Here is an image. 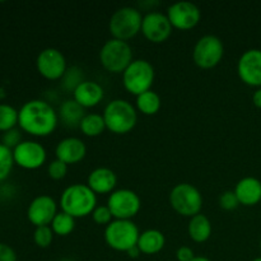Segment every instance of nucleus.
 Segmentation results:
<instances>
[{"label": "nucleus", "instance_id": "obj_1", "mask_svg": "<svg viewBox=\"0 0 261 261\" xmlns=\"http://www.w3.org/2000/svg\"><path fill=\"white\" fill-rule=\"evenodd\" d=\"M18 125L20 130L33 137H47L55 132L59 114L48 102L31 99L18 110Z\"/></svg>", "mask_w": 261, "mask_h": 261}, {"label": "nucleus", "instance_id": "obj_2", "mask_svg": "<svg viewBox=\"0 0 261 261\" xmlns=\"http://www.w3.org/2000/svg\"><path fill=\"white\" fill-rule=\"evenodd\" d=\"M97 206V194L87 184H73L60 196L61 212L73 218H84L93 213Z\"/></svg>", "mask_w": 261, "mask_h": 261}, {"label": "nucleus", "instance_id": "obj_3", "mask_svg": "<svg viewBox=\"0 0 261 261\" xmlns=\"http://www.w3.org/2000/svg\"><path fill=\"white\" fill-rule=\"evenodd\" d=\"M106 129L114 134H127L135 127L138 114L135 107L126 99L117 98L109 102L103 110Z\"/></svg>", "mask_w": 261, "mask_h": 261}, {"label": "nucleus", "instance_id": "obj_4", "mask_svg": "<svg viewBox=\"0 0 261 261\" xmlns=\"http://www.w3.org/2000/svg\"><path fill=\"white\" fill-rule=\"evenodd\" d=\"M140 232L133 221L114 219L105 228V241L115 251L127 252L137 246Z\"/></svg>", "mask_w": 261, "mask_h": 261}, {"label": "nucleus", "instance_id": "obj_5", "mask_svg": "<svg viewBox=\"0 0 261 261\" xmlns=\"http://www.w3.org/2000/svg\"><path fill=\"white\" fill-rule=\"evenodd\" d=\"M99 61L110 73H124L133 61V50L126 41L111 38L99 50Z\"/></svg>", "mask_w": 261, "mask_h": 261}, {"label": "nucleus", "instance_id": "obj_6", "mask_svg": "<svg viewBox=\"0 0 261 261\" xmlns=\"http://www.w3.org/2000/svg\"><path fill=\"white\" fill-rule=\"evenodd\" d=\"M154 82V68L144 59L133 60L122 73V84L129 93L134 96L149 91Z\"/></svg>", "mask_w": 261, "mask_h": 261}, {"label": "nucleus", "instance_id": "obj_7", "mask_svg": "<svg viewBox=\"0 0 261 261\" xmlns=\"http://www.w3.org/2000/svg\"><path fill=\"white\" fill-rule=\"evenodd\" d=\"M142 23L143 17L140 10L133 7H122L111 15L109 28L114 38L127 41L142 31Z\"/></svg>", "mask_w": 261, "mask_h": 261}, {"label": "nucleus", "instance_id": "obj_8", "mask_svg": "<svg viewBox=\"0 0 261 261\" xmlns=\"http://www.w3.org/2000/svg\"><path fill=\"white\" fill-rule=\"evenodd\" d=\"M170 204L180 216L193 218L196 214H200L203 208V196L194 185L181 182L171 190Z\"/></svg>", "mask_w": 261, "mask_h": 261}, {"label": "nucleus", "instance_id": "obj_9", "mask_svg": "<svg viewBox=\"0 0 261 261\" xmlns=\"http://www.w3.org/2000/svg\"><path fill=\"white\" fill-rule=\"evenodd\" d=\"M224 55L223 42L214 35H205L198 40L193 50V59L201 69H212L218 65Z\"/></svg>", "mask_w": 261, "mask_h": 261}, {"label": "nucleus", "instance_id": "obj_10", "mask_svg": "<svg viewBox=\"0 0 261 261\" xmlns=\"http://www.w3.org/2000/svg\"><path fill=\"white\" fill-rule=\"evenodd\" d=\"M107 206L115 219L132 221L140 211L142 201L139 195L130 189H119L110 194Z\"/></svg>", "mask_w": 261, "mask_h": 261}, {"label": "nucleus", "instance_id": "obj_11", "mask_svg": "<svg viewBox=\"0 0 261 261\" xmlns=\"http://www.w3.org/2000/svg\"><path fill=\"white\" fill-rule=\"evenodd\" d=\"M14 163L24 170H37L46 162L47 153L41 143L23 140L13 149Z\"/></svg>", "mask_w": 261, "mask_h": 261}, {"label": "nucleus", "instance_id": "obj_12", "mask_svg": "<svg viewBox=\"0 0 261 261\" xmlns=\"http://www.w3.org/2000/svg\"><path fill=\"white\" fill-rule=\"evenodd\" d=\"M36 68L43 78L56 81L63 78L66 71V59L60 50L55 47L43 48L36 59Z\"/></svg>", "mask_w": 261, "mask_h": 261}, {"label": "nucleus", "instance_id": "obj_13", "mask_svg": "<svg viewBox=\"0 0 261 261\" xmlns=\"http://www.w3.org/2000/svg\"><path fill=\"white\" fill-rule=\"evenodd\" d=\"M167 17L173 28L188 31L200 22L201 13L194 3L177 2L168 7Z\"/></svg>", "mask_w": 261, "mask_h": 261}, {"label": "nucleus", "instance_id": "obj_14", "mask_svg": "<svg viewBox=\"0 0 261 261\" xmlns=\"http://www.w3.org/2000/svg\"><path fill=\"white\" fill-rule=\"evenodd\" d=\"M172 24L167 14L160 12H149L143 17L142 33L148 41L161 43L167 40L172 33Z\"/></svg>", "mask_w": 261, "mask_h": 261}, {"label": "nucleus", "instance_id": "obj_15", "mask_svg": "<svg viewBox=\"0 0 261 261\" xmlns=\"http://www.w3.org/2000/svg\"><path fill=\"white\" fill-rule=\"evenodd\" d=\"M237 73L245 84L261 87V50L250 48L245 51L237 63Z\"/></svg>", "mask_w": 261, "mask_h": 261}, {"label": "nucleus", "instance_id": "obj_16", "mask_svg": "<svg viewBox=\"0 0 261 261\" xmlns=\"http://www.w3.org/2000/svg\"><path fill=\"white\" fill-rule=\"evenodd\" d=\"M58 214V204L51 196L38 195L30 203L27 218L35 227L50 226Z\"/></svg>", "mask_w": 261, "mask_h": 261}, {"label": "nucleus", "instance_id": "obj_17", "mask_svg": "<svg viewBox=\"0 0 261 261\" xmlns=\"http://www.w3.org/2000/svg\"><path fill=\"white\" fill-rule=\"evenodd\" d=\"M87 154V147L79 138L68 137L61 139L55 148V155L58 160L66 165H75L81 162Z\"/></svg>", "mask_w": 261, "mask_h": 261}, {"label": "nucleus", "instance_id": "obj_18", "mask_svg": "<svg viewBox=\"0 0 261 261\" xmlns=\"http://www.w3.org/2000/svg\"><path fill=\"white\" fill-rule=\"evenodd\" d=\"M117 184V176L111 168H94L87 178V185L94 194H110L115 191Z\"/></svg>", "mask_w": 261, "mask_h": 261}, {"label": "nucleus", "instance_id": "obj_19", "mask_svg": "<svg viewBox=\"0 0 261 261\" xmlns=\"http://www.w3.org/2000/svg\"><path fill=\"white\" fill-rule=\"evenodd\" d=\"M103 97L105 91L101 84L92 81L82 82L73 92V99H75L84 109L97 106Z\"/></svg>", "mask_w": 261, "mask_h": 261}, {"label": "nucleus", "instance_id": "obj_20", "mask_svg": "<svg viewBox=\"0 0 261 261\" xmlns=\"http://www.w3.org/2000/svg\"><path fill=\"white\" fill-rule=\"evenodd\" d=\"M233 191L242 205L252 206L261 201V181L256 177L241 178Z\"/></svg>", "mask_w": 261, "mask_h": 261}, {"label": "nucleus", "instance_id": "obj_21", "mask_svg": "<svg viewBox=\"0 0 261 261\" xmlns=\"http://www.w3.org/2000/svg\"><path fill=\"white\" fill-rule=\"evenodd\" d=\"M165 234L158 229H147L142 232L138 240L137 246L145 255H155L165 247Z\"/></svg>", "mask_w": 261, "mask_h": 261}, {"label": "nucleus", "instance_id": "obj_22", "mask_svg": "<svg viewBox=\"0 0 261 261\" xmlns=\"http://www.w3.org/2000/svg\"><path fill=\"white\" fill-rule=\"evenodd\" d=\"M212 229L213 228H212L211 221L204 214H196L193 218H190L188 226L189 236L194 242H198V244H203L211 239Z\"/></svg>", "mask_w": 261, "mask_h": 261}, {"label": "nucleus", "instance_id": "obj_23", "mask_svg": "<svg viewBox=\"0 0 261 261\" xmlns=\"http://www.w3.org/2000/svg\"><path fill=\"white\" fill-rule=\"evenodd\" d=\"M84 107H82L75 99H66L61 103L60 110H59V117L66 126H79L83 117L86 116L84 114Z\"/></svg>", "mask_w": 261, "mask_h": 261}, {"label": "nucleus", "instance_id": "obj_24", "mask_svg": "<svg viewBox=\"0 0 261 261\" xmlns=\"http://www.w3.org/2000/svg\"><path fill=\"white\" fill-rule=\"evenodd\" d=\"M161 101L160 94L155 93L154 91L149 89V91L144 92V93L137 96V107L142 114L148 115H155L161 109Z\"/></svg>", "mask_w": 261, "mask_h": 261}, {"label": "nucleus", "instance_id": "obj_25", "mask_svg": "<svg viewBox=\"0 0 261 261\" xmlns=\"http://www.w3.org/2000/svg\"><path fill=\"white\" fill-rule=\"evenodd\" d=\"M81 127L82 133L87 137H98L106 129V122L102 115L99 114H86V116L83 117V120L81 121Z\"/></svg>", "mask_w": 261, "mask_h": 261}, {"label": "nucleus", "instance_id": "obj_26", "mask_svg": "<svg viewBox=\"0 0 261 261\" xmlns=\"http://www.w3.org/2000/svg\"><path fill=\"white\" fill-rule=\"evenodd\" d=\"M50 227L53 229L54 234L63 237L69 236L74 231V228H75V218L64 213V212H58L55 218L51 222Z\"/></svg>", "mask_w": 261, "mask_h": 261}, {"label": "nucleus", "instance_id": "obj_27", "mask_svg": "<svg viewBox=\"0 0 261 261\" xmlns=\"http://www.w3.org/2000/svg\"><path fill=\"white\" fill-rule=\"evenodd\" d=\"M18 110L12 105L0 103V132L5 133L18 125Z\"/></svg>", "mask_w": 261, "mask_h": 261}, {"label": "nucleus", "instance_id": "obj_28", "mask_svg": "<svg viewBox=\"0 0 261 261\" xmlns=\"http://www.w3.org/2000/svg\"><path fill=\"white\" fill-rule=\"evenodd\" d=\"M14 166L13 150L0 143V182L7 180Z\"/></svg>", "mask_w": 261, "mask_h": 261}, {"label": "nucleus", "instance_id": "obj_29", "mask_svg": "<svg viewBox=\"0 0 261 261\" xmlns=\"http://www.w3.org/2000/svg\"><path fill=\"white\" fill-rule=\"evenodd\" d=\"M64 87L69 91H73L82 83L84 82L83 73H82V69H79L78 66H71V68L66 69L65 74L63 76Z\"/></svg>", "mask_w": 261, "mask_h": 261}, {"label": "nucleus", "instance_id": "obj_30", "mask_svg": "<svg viewBox=\"0 0 261 261\" xmlns=\"http://www.w3.org/2000/svg\"><path fill=\"white\" fill-rule=\"evenodd\" d=\"M54 240V232L50 226L43 227H36L35 232H33V241L41 249H46L53 244Z\"/></svg>", "mask_w": 261, "mask_h": 261}, {"label": "nucleus", "instance_id": "obj_31", "mask_svg": "<svg viewBox=\"0 0 261 261\" xmlns=\"http://www.w3.org/2000/svg\"><path fill=\"white\" fill-rule=\"evenodd\" d=\"M91 216L94 223L99 224V226H109L112 222V218H114L111 211L107 205H97Z\"/></svg>", "mask_w": 261, "mask_h": 261}, {"label": "nucleus", "instance_id": "obj_32", "mask_svg": "<svg viewBox=\"0 0 261 261\" xmlns=\"http://www.w3.org/2000/svg\"><path fill=\"white\" fill-rule=\"evenodd\" d=\"M47 173L53 180H63L68 173V165L56 158L48 163Z\"/></svg>", "mask_w": 261, "mask_h": 261}, {"label": "nucleus", "instance_id": "obj_33", "mask_svg": "<svg viewBox=\"0 0 261 261\" xmlns=\"http://www.w3.org/2000/svg\"><path fill=\"white\" fill-rule=\"evenodd\" d=\"M22 134H20V130L14 127V129H10L8 132L3 133L2 135V144H4L5 147H8L9 149H14L19 143H22Z\"/></svg>", "mask_w": 261, "mask_h": 261}, {"label": "nucleus", "instance_id": "obj_34", "mask_svg": "<svg viewBox=\"0 0 261 261\" xmlns=\"http://www.w3.org/2000/svg\"><path fill=\"white\" fill-rule=\"evenodd\" d=\"M240 205V201L237 199L234 191H224L223 194H221L219 196V206L224 211H233L237 206Z\"/></svg>", "mask_w": 261, "mask_h": 261}, {"label": "nucleus", "instance_id": "obj_35", "mask_svg": "<svg viewBox=\"0 0 261 261\" xmlns=\"http://www.w3.org/2000/svg\"><path fill=\"white\" fill-rule=\"evenodd\" d=\"M0 261H17V254L7 244L0 242Z\"/></svg>", "mask_w": 261, "mask_h": 261}, {"label": "nucleus", "instance_id": "obj_36", "mask_svg": "<svg viewBox=\"0 0 261 261\" xmlns=\"http://www.w3.org/2000/svg\"><path fill=\"white\" fill-rule=\"evenodd\" d=\"M176 257L178 261H191L195 257L193 249L189 246H181L178 247V250L176 251Z\"/></svg>", "mask_w": 261, "mask_h": 261}, {"label": "nucleus", "instance_id": "obj_37", "mask_svg": "<svg viewBox=\"0 0 261 261\" xmlns=\"http://www.w3.org/2000/svg\"><path fill=\"white\" fill-rule=\"evenodd\" d=\"M252 102L257 109H261V87L255 91L254 96H252Z\"/></svg>", "mask_w": 261, "mask_h": 261}, {"label": "nucleus", "instance_id": "obj_38", "mask_svg": "<svg viewBox=\"0 0 261 261\" xmlns=\"http://www.w3.org/2000/svg\"><path fill=\"white\" fill-rule=\"evenodd\" d=\"M126 254L129 255V257H132V259H137V257H139V255L142 254V251L139 250V247L134 246L133 249H130Z\"/></svg>", "mask_w": 261, "mask_h": 261}, {"label": "nucleus", "instance_id": "obj_39", "mask_svg": "<svg viewBox=\"0 0 261 261\" xmlns=\"http://www.w3.org/2000/svg\"><path fill=\"white\" fill-rule=\"evenodd\" d=\"M191 261H212V260H209L208 257H204V256H195Z\"/></svg>", "mask_w": 261, "mask_h": 261}, {"label": "nucleus", "instance_id": "obj_40", "mask_svg": "<svg viewBox=\"0 0 261 261\" xmlns=\"http://www.w3.org/2000/svg\"><path fill=\"white\" fill-rule=\"evenodd\" d=\"M5 97V91L4 88H0V99H3Z\"/></svg>", "mask_w": 261, "mask_h": 261}, {"label": "nucleus", "instance_id": "obj_41", "mask_svg": "<svg viewBox=\"0 0 261 261\" xmlns=\"http://www.w3.org/2000/svg\"><path fill=\"white\" fill-rule=\"evenodd\" d=\"M251 261H261V256L260 257H256V259H254V260H251Z\"/></svg>", "mask_w": 261, "mask_h": 261}, {"label": "nucleus", "instance_id": "obj_42", "mask_svg": "<svg viewBox=\"0 0 261 261\" xmlns=\"http://www.w3.org/2000/svg\"><path fill=\"white\" fill-rule=\"evenodd\" d=\"M60 261H73V260H70V259H63V260H60Z\"/></svg>", "mask_w": 261, "mask_h": 261}, {"label": "nucleus", "instance_id": "obj_43", "mask_svg": "<svg viewBox=\"0 0 261 261\" xmlns=\"http://www.w3.org/2000/svg\"><path fill=\"white\" fill-rule=\"evenodd\" d=\"M260 249H261V239H260Z\"/></svg>", "mask_w": 261, "mask_h": 261}]
</instances>
